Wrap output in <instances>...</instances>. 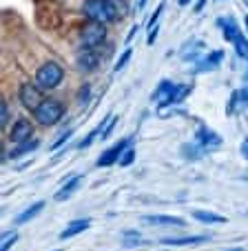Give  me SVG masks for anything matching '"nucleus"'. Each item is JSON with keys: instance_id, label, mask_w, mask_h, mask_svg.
<instances>
[{"instance_id": "0eeeda50", "label": "nucleus", "mask_w": 248, "mask_h": 251, "mask_svg": "<svg viewBox=\"0 0 248 251\" xmlns=\"http://www.w3.org/2000/svg\"><path fill=\"white\" fill-rule=\"evenodd\" d=\"M31 136H33V125H31V120H27V118H18L14 123V127L9 129V138L16 145H23V142L31 140Z\"/></svg>"}, {"instance_id": "f03ea898", "label": "nucleus", "mask_w": 248, "mask_h": 251, "mask_svg": "<svg viewBox=\"0 0 248 251\" xmlns=\"http://www.w3.org/2000/svg\"><path fill=\"white\" fill-rule=\"evenodd\" d=\"M33 116H36L38 125L51 127V125H56L58 120L65 116V107H62V102L60 100H56V98H45L43 104L33 111Z\"/></svg>"}, {"instance_id": "6e6552de", "label": "nucleus", "mask_w": 248, "mask_h": 251, "mask_svg": "<svg viewBox=\"0 0 248 251\" xmlns=\"http://www.w3.org/2000/svg\"><path fill=\"white\" fill-rule=\"evenodd\" d=\"M197 145H200L202 149H206V151H211V149H217L222 145V136L215 131H211V129L206 127V125H200L197 127Z\"/></svg>"}, {"instance_id": "f3484780", "label": "nucleus", "mask_w": 248, "mask_h": 251, "mask_svg": "<svg viewBox=\"0 0 248 251\" xmlns=\"http://www.w3.org/2000/svg\"><path fill=\"white\" fill-rule=\"evenodd\" d=\"M202 49H204V43H202V40H191L188 45H184V47H182L180 56H182L184 60H195L197 53H200Z\"/></svg>"}, {"instance_id": "2f4dec72", "label": "nucleus", "mask_w": 248, "mask_h": 251, "mask_svg": "<svg viewBox=\"0 0 248 251\" xmlns=\"http://www.w3.org/2000/svg\"><path fill=\"white\" fill-rule=\"evenodd\" d=\"M131 56H133V51H131V49H127V51L122 53V58H120V60H117V65H115V71H120L122 67L127 65V62H129V58H131Z\"/></svg>"}, {"instance_id": "7c9ffc66", "label": "nucleus", "mask_w": 248, "mask_h": 251, "mask_svg": "<svg viewBox=\"0 0 248 251\" xmlns=\"http://www.w3.org/2000/svg\"><path fill=\"white\" fill-rule=\"evenodd\" d=\"M71 133H73V131H65V133H62V136L58 138V140H56V142H53V145H51V151H56V149H60L62 145H65V142H67V140H69V138H71Z\"/></svg>"}, {"instance_id": "7ed1b4c3", "label": "nucleus", "mask_w": 248, "mask_h": 251, "mask_svg": "<svg viewBox=\"0 0 248 251\" xmlns=\"http://www.w3.org/2000/svg\"><path fill=\"white\" fill-rule=\"evenodd\" d=\"M65 78V69H62L58 62H45V65L38 67L36 71V85L43 87V89H53L58 87Z\"/></svg>"}, {"instance_id": "9d476101", "label": "nucleus", "mask_w": 248, "mask_h": 251, "mask_svg": "<svg viewBox=\"0 0 248 251\" xmlns=\"http://www.w3.org/2000/svg\"><path fill=\"white\" fill-rule=\"evenodd\" d=\"M98 65H100V56H98V51H95V49L85 47L82 51H80V56H78V67H80L82 71H93Z\"/></svg>"}, {"instance_id": "39448f33", "label": "nucleus", "mask_w": 248, "mask_h": 251, "mask_svg": "<svg viewBox=\"0 0 248 251\" xmlns=\"http://www.w3.org/2000/svg\"><path fill=\"white\" fill-rule=\"evenodd\" d=\"M43 87L33 85V82H24V85H20V91H18V98H20V104H23L24 109L29 111H36L40 104H43Z\"/></svg>"}, {"instance_id": "f257e3e1", "label": "nucleus", "mask_w": 248, "mask_h": 251, "mask_svg": "<svg viewBox=\"0 0 248 251\" xmlns=\"http://www.w3.org/2000/svg\"><path fill=\"white\" fill-rule=\"evenodd\" d=\"M82 11L87 14L89 20H98V23H111L117 18V9L111 0H85Z\"/></svg>"}, {"instance_id": "72a5a7b5", "label": "nucleus", "mask_w": 248, "mask_h": 251, "mask_svg": "<svg viewBox=\"0 0 248 251\" xmlns=\"http://www.w3.org/2000/svg\"><path fill=\"white\" fill-rule=\"evenodd\" d=\"M115 123H117V118H115V116H113V118H111V125H109L107 129H102V138H109V133L113 131V127H115Z\"/></svg>"}, {"instance_id": "c85d7f7f", "label": "nucleus", "mask_w": 248, "mask_h": 251, "mask_svg": "<svg viewBox=\"0 0 248 251\" xmlns=\"http://www.w3.org/2000/svg\"><path fill=\"white\" fill-rule=\"evenodd\" d=\"M7 120H9V107H7V102L2 100V102H0V125L5 127Z\"/></svg>"}, {"instance_id": "1a4fd4ad", "label": "nucleus", "mask_w": 248, "mask_h": 251, "mask_svg": "<svg viewBox=\"0 0 248 251\" xmlns=\"http://www.w3.org/2000/svg\"><path fill=\"white\" fill-rule=\"evenodd\" d=\"M175 89H178V85H173L171 80H162L158 87H155L151 98H153L155 102H159L158 107H166V104H171V98H173Z\"/></svg>"}, {"instance_id": "6ab92c4d", "label": "nucleus", "mask_w": 248, "mask_h": 251, "mask_svg": "<svg viewBox=\"0 0 248 251\" xmlns=\"http://www.w3.org/2000/svg\"><path fill=\"white\" fill-rule=\"evenodd\" d=\"M222 58H224V51L222 49H217V51H213L211 56L206 58L204 62H200V65L195 67V71H206V69H213V67H217L222 62Z\"/></svg>"}, {"instance_id": "f8f14e48", "label": "nucleus", "mask_w": 248, "mask_h": 251, "mask_svg": "<svg viewBox=\"0 0 248 251\" xmlns=\"http://www.w3.org/2000/svg\"><path fill=\"white\" fill-rule=\"evenodd\" d=\"M142 223H146V225H171V227H184V220L180 218V216H144L142 218Z\"/></svg>"}, {"instance_id": "412c9836", "label": "nucleus", "mask_w": 248, "mask_h": 251, "mask_svg": "<svg viewBox=\"0 0 248 251\" xmlns=\"http://www.w3.org/2000/svg\"><path fill=\"white\" fill-rule=\"evenodd\" d=\"M235 51H237V56L242 58L244 62H248V38H244L242 33H239L237 38H235Z\"/></svg>"}, {"instance_id": "2eb2a0df", "label": "nucleus", "mask_w": 248, "mask_h": 251, "mask_svg": "<svg viewBox=\"0 0 248 251\" xmlns=\"http://www.w3.org/2000/svg\"><path fill=\"white\" fill-rule=\"evenodd\" d=\"M80 180H82V176H73V180L71 182H67L62 189H58L56 191V200L58 202H65V200H69L71 196L78 191V187H80Z\"/></svg>"}, {"instance_id": "a211bd4d", "label": "nucleus", "mask_w": 248, "mask_h": 251, "mask_svg": "<svg viewBox=\"0 0 248 251\" xmlns=\"http://www.w3.org/2000/svg\"><path fill=\"white\" fill-rule=\"evenodd\" d=\"M43 209H45V202H43V200H40V202H36V204H31V207L24 209V211L20 213L18 218H16V225H24V223H29V220H33L38 213L43 211Z\"/></svg>"}, {"instance_id": "c9c22d12", "label": "nucleus", "mask_w": 248, "mask_h": 251, "mask_svg": "<svg viewBox=\"0 0 248 251\" xmlns=\"http://www.w3.org/2000/svg\"><path fill=\"white\" fill-rule=\"evenodd\" d=\"M158 31H159L158 27H153V29H151V31H149V40H146V43H149V45H153V43H155V38H158Z\"/></svg>"}, {"instance_id": "393cba45", "label": "nucleus", "mask_w": 248, "mask_h": 251, "mask_svg": "<svg viewBox=\"0 0 248 251\" xmlns=\"http://www.w3.org/2000/svg\"><path fill=\"white\" fill-rule=\"evenodd\" d=\"M122 242L127 247H133V245H142V238H140V233L137 231H124V238H122Z\"/></svg>"}, {"instance_id": "ea45409f", "label": "nucleus", "mask_w": 248, "mask_h": 251, "mask_svg": "<svg viewBox=\"0 0 248 251\" xmlns=\"http://www.w3.org/2000/svg\"><path fill=\"white\" fill-rule=\"evenodd\" d=\"M246 27H248V16H246Z\"/></svg>"}, {"instance_id": "4468645a", "label": "nucleus", "mask_w": 248, "mask_h": 251, "mask_svg": "<svg viewBox=\"0 0 248 251\" xmlns=\"http://www.w3.org/2000/svg\"><path fill=\"white\" fill-rule=\"evenodd\" d=\"M208 236H180V238H164V245L171 247H184V245H200V242H206Z\"/></svg>"}, {"instance_id": "dca6fc26", "label": "nucleus", "mask_w": 248, "mask_h": 251, "mask_svg": "<svg viewBox=\"0 0 248 251\" xmlns=\"http://www.w3.org/2000/svg\"><path fill=\"white\" fill-rule=\"evenodd\" d=\"M89 227H91V220H75V223H71L69 227L60 233V238L62 240H67V238H71V236H78V233L87 231Z\"/></svg>"}, {"instance_id": "4c0bfd02", "label": "nucleus", "mask_w": 248, "mask_h": 251, "mask_svg": "<svg viewBox=\"0 0 248 251\" xmlns=\"http://www.w3.org/2000/svg\"><path fill=\"white\" fill-rule=\"evenodd\" d=\"M191 0H180V7H184V5H188Z\"/></svg>"}, {"instance_id": "58836bf2", "label": "nucleus", "mask_w": 248, "mask_h": 251, "mask_svg": "<svg viewBox=\"0 0 248 251\" xmlns=\"http://www.w3.org/2000/svg\"><path fill=\"white\" fill-rule=\"evenodd\" d=\"M226 251H244V249H226Z\"/></svg>"}, {"instance_id": "c756f323", "label": "nucleus", "mask_w": 248, "mask_h": 251, "mask_svg": "<svg viewBox=\"0 0 248 251\" xmlns=\"http://www.w3.org/2000/svg\"><path fill=\"white\" fill-rule=\"evenodd\" d=\"M162 11H164V2L158 7V9L153 11V16H151V20H149V29H153V27H158V20H159V16H162Z\"/></svg>"}, {"instance_id": "cd10ccee", "label": "nucleus", "mask_w": 248, "mask_h": 251, "mask_svg": "<svg viewBox=\"0 0 248 251\" xmlns=\"http://www.w3.org/2000/svg\"><path fill=\"white\" fill-rule=\"evenodd\" d=\"M237 104L242 109H246V114H248V87L242 91H237Z\"/></svg>"}, {"instance_id": "423d86ee", "label": "nucleus", "mask_w": 248, "mask_h": 251, "mask_svg": "<svg viewBox=\"0 0 248 251\" xmlns=\"http://www.w3.org/2000/svg\"><path fill=\"white\" fill-rule=\"evenodd\" d=\"M129 147H131V138H120L113 147H109L107 151L98 158V167H111V165H115V162H120V158L124 156V151H127Z\"/></svg>"}, {"instance_id": "e433bc0d", "label": "nucleus", "mask_w": 248, "mask_h": 251, "mask_svg": "<svg viewBox=\"0 0 248 251\" xmlns=\"http://www.w3.org/2000/svg\"><path fill=\"white\" fill-rule=\"evenodd\" d=\"M204 7H206V0H200V2L195 5V14H200V11L204 9Z\"/></svg>"}, {"instance_id": "20e7f679", "label": "nucleus", "mask_w": 248, "mask_h": 251, "mask_svg": "<svg viewBox=\"0 0 248 251\" xmlns=\"http://www.w3.org/2000/svg\"><path fill=\"white\" fill-rule=\"evenodd\" d=\"M104 38H107V27L102 23H98V20H87L82 25V29H80V40L89 49L100 47L104 43Z\"/></svg>"}, {"instance_id": "79ce46f5", "label": "nucleus", "mask_w": 248, "mask_h": 251, "mask_svg": "<svg viewBox=\"0 0 248 251\" xmlns=\"http://www.w3.org/2000/svg\"><path fill=\"white\" fill-rule=\"evenodd\" d=\"M246 7H248V0H246Z\"/></svg>"}, {"instance_id": "4be33fe9", "label": "nucleus", "mask_w": 248, "mask_h": 251, "mask_svg": "<svg viewBox=\"0 0 248 251\" xmlns=\"http://www.w3.org/2000/svg\"><path fill=\"white\" fill-rule=\"evenodd\" d=\"M191 89H193V85H178V89H175L173 98H171V104H180L188 94H191ZM166 107H169V104H166Z\"/></svg>"}, {"instance_id": "9b49d317", "label": "nucleus", "mask_w": 248, "mask_h": 251, "mask_svg": "<svg viewBox=\"0 0 248 251\" xmlns=\"http://www.w3.org/2000/svg\"><path fill=\"white\" fill-rule=\"evenodd\" d=\"M217 27L222 29L224 38H226V40H230V43H235V38L239 36L237 23H235V18H230V16H222V18H217Z\"/></svg>"}, {"instance_id": "b1692460", "label": "nucleus", "mask_w": 248, "mask_h": 251, "mask_svg": "<svg viewBox=\"0 0 248 251\" xmlns=\"http://www.w3.org/2000/svg\"><path fill=\"white\" fill-rule=\"evenodd\" d=\"M16 242H18V233H14V231L5 233V238H2V242H0V251H9Z\"/></svg>"}, {"instance_id": "5701e85b", "label": "nucleus", "mask_w": 248, "mask_h": 251, "mask_svg": "<svg viewBox=\"0 0 248 251\" xmlns=\"http://www.w3.org/2000/svg\"><path fill=\"white\" fill-rule=\"evenodd\" d=\"M178 114H184L182 107H158V116L159 118H171V116H178Z\"/></svg>"}, {"instance_id": "a878e982", "label": "nucleus", "mask_w": 248, "mask_h": 251, "mask_svg": "<svg viewBox=\"0 0 248 251\" xmlns=\"http://www.w3.org/2000/svg\"><path fill=\"white\" fill-rule=\"evenodd\" d=\"M104 123H107V120H104ZM104 123H102V125H100V127H95V129H93V131H91V133H89V136H87V138H85V140H80V145H78V147H80V149H87V147H89L91 142H93V140H95V138H98V133H100V131H102Z\"/></svg>"}, {"instance_id": "ddd939ff", "label": "nucleus", "mask_w": 248, "mask_h": 251, "mask_svg": "<svg viewBox=\"0 0 248 251\" xmlns=\"http://www.w3.org/2000/svg\"><path fill=\"white\" fill-rule=\"evenodd\" d=\"M193 218L200 220V223H206V225H215V223L224 225L226 220H228L226 216H220V213H215V211H206V209H195V211H193Z\"/></svg>"}, {"instance_id": "a19ab883", "label": "nucleus", "mask_w": 248, "mask_h": 251, "mask_svg": "<svg viewBox=\"0 0 248 251\" xmlns=\"http://www.w3.org/2000/svg\"><path fill=\"white\" fill-rule=\"evenodd\" d=\"M53 251H62V249H53Z\"/></svg>"}, {"instance_id": "bb28decb", "label": "nucleus", "mask_w": 248, "mask_h": 251, "mask_svg": "<svg viewBox=\"0 0 248 251\" xmlns=\"http://www.w3.org/2000/svg\"><path fill=\"white\" fill-rule=\"evenodd\" d=\"M133 160H135V151H133L131 147L124 151V156L120 158V167H129V165H133Z\"/></svg>"}, {"instance_id": "aec40b11", "label": "nucleus", "mask_w": 248, "mask_h": 251, "mask_svg": "<svg viewBox=\"0 0 248 251\" xmlns=\"http://www.w3.org/2000/svg\"><path fill=\"white\" fill-rule=\"evenodd\" d=\"M38 145H40V140H27V142H23V145H18V147H16L14 151L9 153V158H11V160H16V158H20V156H24V153L38 149Z\"/></svg>"}, {"instance_id": "f704fd0d", "label": "nucleus", "mask_w": 248, "mask_h": 251, "mask_svg": "<svg viewBox=\"0 0 248 251\" xmlns=\"http://www.w3.org/2000/svg\"><path fill=\"white\" fill-rule=\"evenodd\" d=\"M239 151H242L244 160H248V136L244 138V142H242V147H239Z\"/></svg>"}, {"instance_id": "473e14b6", "label": "nucleus", "mask_w": 248, "mask_h": 251, "mask_svg": "<svg viewBox=\"0 0 248 251\" xmlns=\"http://www.w3.org/2000/svg\"><path fill=\"white\" fill-rule=\"evenodd\" d=\"M89 94H91V87L85 85L82 89H80V102H87V100H89Z\"/></svg>"}]
</instances>
